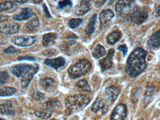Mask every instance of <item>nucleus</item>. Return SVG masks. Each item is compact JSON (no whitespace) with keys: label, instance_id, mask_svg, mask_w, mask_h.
<instances>
[{"label":"nucleus","instance_id":"obj_6","mask_svg":"<svg viewBox=\"0 0 160 120\" xmlns=\"http://www.w3.org/2000/svg\"><path fill=\"white\" fill-rule=\"evenodd\" d=\"M135 6L134 1H118L116 5V12L120 15L128 16L132 12Z\"/></svg>","mask_w":160,"mask_h":120},{"label":"nucleus","instance_id":"obj_18","mask_svg":"<svg viewBox=\"0 0 160 120\" xmlns=\"http://www.w3.org/2000/svg\"><path fill=\"white\" fill-rule=\"evenodd\" d=\"M114 17V14L111 9L103 10L101 12L99 16V20L102 25L106 24Z\"/></svg>","mask_w":160,"mask_h":120},{"label":"nucleus","instance_id":"obj_12","mask_svg":"<svg viewBox=\"0 0 160 120\" xmlns=\"http://www.w3.org/2000/svg\"><path fill=\"white\" fill-rule=\"evenodd\" d=\"M91 8L89 2L87 1H82L76 6L74 13L77 16H82L86 14Z\"/></svg>","mask_w":160,"mask_h":120},{"label":"nucleus","instance_id":"obj_28","mask_svg":"<svg viewBox=\"0 0 160 120\" xmlns=\"http://www.w3.org/2000/svg\"><path fill=\"white\" fill-rule=\"evenodd\" d=\"M106 54V50L104 47L101 45L97 46L92 52V55L96 59H99Z\"/></svg>","mask_w":160,"mask_h":120},{"label":"nucleus","instance_id":"obj_27","mask_svg":"<svg viewBox=\"0 0 160 120\" xmlns=\"http://www.w3.org/2000/svg\"><path fill=\"white\" fill-rule=\"evenodd\" d=\"M17 92L15 88L11 87H3L0 88V97H8L14 95Z\"/></svg>","mask_w":160,"mask_h":120},{"label":"nucleus","instance_id":"obj_8","mask_svg":"<svg viewBox=\"0 0 160 120\" xmlns=\"http://www.w3.org/2000/svg\"><path fill=\"white\" fill-rule=\"evenodd\" d=\"M127 116V108L125 105H118L113 111L111 120H125Z\"/></svg>","mask_w":160,"mask_h":120},{"label":"nucleus","instance_id":"obj_14","mask_svg":"<svg viewBox=\"0 0 160 120\" xmlns=\"http://www.w3.org/2000/svg\"><path fill=\"white\" fill-rule=\"evenodd\" d=\"M20 30L18 23L8 24L0 27V33L6 35H12L18 33Z\"/></svg>","mask_w":160,"mask_h":120},{"label":"nucleus","instance_id":"obj_35","mask_svg":"<svg viewBox=\"0 0 160 120\" xmlns=\"http://www.w3.org/2000/svg\"><path fill=\"white\" fill-rule=\"evenodd\" d=\"M69 6L71 7L72 6V3L70 1H67V0H65V1H60L58 3V7L60 9Z\"/></svg>","mask_w":160,"mask_h":120},{"label":"nucleus","instance_id":"obj_32","mask_svg":"<svg viewBox=\"0 0 160 120\" xmlns=\"http://www.w3.org/2000/svg\"><path fill=\"white\" fill-rule=\"evenodd\" d=\"M9 77V76L7 72L6 71L0 72V86L6 84Z\"/></svg>","mask_w":160,"mask_h":120},{"label":"nucleus","instance_id":"obj_29","mask_svg":"<svg viewBox=\"0 0 160 120\" xmlns=\"http://www.w3.org/2000/svg\"><path fill=\"white\" fill-rule=\"evenodd\" d=\"M76 86L84 92H90L91 90L89 85L86 80H81L76 84Z\"/></svg>","mask_w":160,"mask_h":120},{"label":"nucleus","instance_id":"obj_9","mask_svg":"<svg viewBox=\"0 0 160 120\" xmlns=\"http://www.w3.org/2000/svg\"><path fill=\"white\" fill-rule=\"evenodd\" d=\"M108 109V105L101 98H98L91 106V110L96 113L101 112L102 114H105Z\"/></svg>","mask_w":160,"mask_h":120},{"label":"nucleus","instance_id":"obj_22","mask_svg":"<svg viewBox=\"0 0 160 120\" xmlns=\"http://www.w3.org/2000/svg\"><path fill=\"white\" fill-rule=\"evenodd\" d=\"M57 38V35L52 33L46 34L44 35L42 38V44L45 47H48L54 43Z\"/></svg>","mask_w":160,"mask_h":120},{"label":"nucleus","instance_id":"obj_36","mask_svg":"<svg viewBox=\"0 0 160 120\" xmlns=\"http://www.w3.org/2000/svg\"><path fill=\"white\" fill-rule=\"evenodd\" d=\"M36 60V58L33 56H20L18 58V60H27L30 61H34Z\"/></svg>","mask_w":160,"mask_h":120},{"label":"nucleus","instance_id":"obj_44","mask_svg":"<svg viewBox=\"0 0 160 120\" xmlns=\"http://www.w3.org/2000/svg\"><path fill=\"white\" fill-rule=\"evenodd\" d=\"M56 120L52 119V120Z\"/></svg>","mask_w":160,"mask_h":120},{"label":"nucleus","instance_id":"obj_1","mask_svg":"<svg viewBox=\"0 0 160 120\" xmlns=\"http://www.w3.org/2000/svg\"><path fill=\"white\" fill-rule=\"evenodd\" d=\"M148 52L141 48L135 49L128 58L126 71L131 77H135L142 73L147 67L146 58Z\"/></svg>","mask_w":160,"mask_h":120},{"label":"nucleus","instance_id":"obj_23","mask_svg":"<svg viewBox=\"0 0 160 120\" xmlns=\"http://www.w3.org/2000/svg\"><path fill=\"white\" fill-rule=\"evenodd\" d=\"M122 36L119 31H116L109 34L107 38V42L109 45H113L119 41Z\"/></svg>","mask_w":160,"mask_h":120},{"label":"nucleus","instance_id":"obj_17","mask_svg":"<svg viewBox=\"0 0 160 120\" xmlns=\"http://www.w3.org/2000/svg\"><path fill=\"white\" fill-rule=\"evenodd\" d=\"M119 92L120 91L119 89L115 86H111L105 89L106 97L112 102H113L115 101L119 95Z\"/></svg>","mask_w":160,"mask_h":120},{"label":"nucleus","instance_id":"obj_45","mask_svg":"<svg viewBox=\"0 0 160 120\" xmlns=\"http://www.w3.org/2000/svg\"><path fill=\"white\" fill-rule=\"evenodd\" d=\"M142 120V119H141V120Z\"/></svg>","mask_w":160,"mask_h":120},{"label":"nucleus","instance_id":"obj_24","mask_svg":"<svg viewBox=\"0 0 160 120\" xmlns=\"http://www.w3.org/2000/svg\"><path fill=\"white\" fill-rule=\"evenodd\" d=\"M97 15H93L88 21L85 29V33L87 35L90 36L93 34L95 31V24L97 21Z\"/></svg>","mask_w":160,"mask_h":120},{"label":"nucleus","instance_id":"obj_41","mask_svg":"<svg viewBox=\"0 0 160 120\" xmlns=\"http://www.w3.org/2000/svg\"><path fill=\"white\" fill-rule=\"evenodd\" d=\"M155 13L156 15L158 17H160V5L158 6V7L156 8L155 10Z\"/></svg>","mask_w":160,"mask_h":120},{"label":"nucleus","instance_id":"obj_42","mask_svg":"<svg viewBox=\"0 0 160 120\" xmlns=\"http://www.w3.org/2000/svg\"><path fill=\"white\" fill-rule=\"evenodd\" d=\"M27 2V1H14V3H24Z\"/></svg>","mask_w":160,"mask_h":120},{"label":"nucleus","instance_id":"obj_37","mask_svg":"<svg viewBox=\"0 0 160 120\" xmlns=\"http://www.w3.org/2000/svg\"><path fill=\"white\" fill-rule=\"evenodd\" d=\"M118 49L119 50L122 51L124 55H127V53H128V47H127L126 45H120V46L118 47Z\"/></svg>","mask_w":160,"mask_h":120},{"label":"nucleus","instance_id":"obj_38","mask_svg":"<svg viewBox=\"0 0 160 120\" xmlns=\"http://www.w3.org/2000/svg\"><path fill=\"white\" fill-rule=\"evenodd\" d=\"M106 2L105 1H94L95 3V5L97 8H100L102 6L104 3Z\"/></svg>","mask_w":160,"mask_h":120},{"label":"nucleus","instance_id":"obj_10","mask_svg":"<svg viewBox=\"0 0 160 120\" xmlns=\"http://www.w3.org/2000/svg\"><path fill=\"white\" fill-rule=\"evenodd\" d=\"M114 50L111 49L108 52L106 57L100 60L99 63L102 72L109 70L112 67V59L114 55Z\"/></svg>","mask_w":160,"mask_h":120},{"label":"nucleus","instance_id":"obj_30","mask_svg":"<svg viewBox=\"0 0 160 120\" xmlns=\"http://www.w3.org/2000/svg\"><path fill=\"white\" fill-rule=\"evenodd\" d=\"M17 5L15 3L12 1H3L0 3V13L13 8Z\"/></svg>","mask_w":160,"mask_h":120},{"label":"nucleus","instance_id":"obj_13","mask_svg":"<svg viewBox=\"0 0 160 120\" xmlns=\"http://www.w3.org/2000/svg\"><path fill=\"white\" fill-rule=\"evenodd\" d=\"M43 108L51 112L60 110L62 107L61 103L56 99H52L44 103L42 106Z\"/></svg>","mask_w":160,"mask_h":120},{"label":"nucleus","instance_id":"obj_34","mask_svg":"<svg viewBox=\"0 0 160 120\" xmlns=\"http://www.w3.org/2000/svg\"><path fill=\"white\" fill-rule=\"evenodd\" d=\"M32 97L36 101H42L45 99V94L38 91H35L33 93Z\"/></svg>","mask_w":160,"mask_h":120},{"label":"nucleus","instance_id":"obj_43","mask_svg":"<svg viewBox=\"0 0 160 120\" xmlns=\"http://www.w3.org/2000/svg\"><path fill=\"white\" fill-rule=\"evenodd\" d=\"M0 120H7L5 119L0 118Z\"/></svg>","mask_w":160,"mask_h":120},{"label":"nucleus","instance_id":"obj_4","mask_svg":"<svg viewBox=\"0 0 160 120\" xmlns=\"http://www.w3.org/2000/svg\"><path fill=\"white\" fill-rule=\"evenodd\" d=\"M148 17V12L145 8L135 6L132 12L127 16V19L139 25L144 22Z\"/></svg>","mask_w":160,"mask_h":120},{"label":"nucleus","instance_id":"obj_5","mask_svg":"<svg viewBox=\"0 0 160 120\" xmlns=\"http://www.w3.org/2000/svg\"><path fill=\"white\" fill-rule=\"evenodd\" d=\"M38 65L37 64L32 65L25 63L17 64L11 67L10 72L18 78L22 77L30 73Z\"/></svg>","mask_w":160,"mask_h":120},{"label":"nucleus","instance_id":"obj_7","mask_svg":"<svg viewBox=\"0 0 160 120\" xmlns=\"http://www.w3.org/2000/svg\"><path fill=\"white\" fill-rule=\"evenodd\" d=\"M37 37L35 36L18 35L14 37L12 41L13 44L21 47H27L32 46L35 43Z\"/></svg>","mask_w":160,"mask_h":120},{"label":"nucleus","instance_id":"obj_16","mask_svg":"<svg viewBox=\"0 0 160 120\" xmlns=\"http://www.w3.org/2000/svg\"><path fill=\"white\" fill-rule=\"evenodd\" d=\"M39 26V22L38 18H35L25 23L23 27V31L25 33H34L37 31Z\"/></svg>","mask_w":160,"mask_h":120},{"label":"nucleus","instance_id":"obj_33","mask_svg":"<svg viewBox=\"0 0 160 120\" xmlns=\"http://www.w3.org/2000/svg\"><path fill=\"white\" fill-rule=\"evenodd\" d=\"M3 52L6 54H15L20 53L21 52V50L13 46H10L5 49Z\"/></svg>","mask_w":160,"mask_h":120},{"label":"nucleus","instance_id":"obj_31","mask_svg":"<svg viewBox=\"0 0 160 120\" xmlns=\"http://www.w3.org/2000/svg\"><path fill=\"white\" fill-rule=\"evenodd\" d=\"M82 22L83 20L82 19L73 18L69 21L68 24L70 28L75 29L81 25Z\"/></svg>","mask_w":160,"mask_h":120},{"label":"nucleus","instance_id":"obj_2","mask_svg":"<svg viewBox=\"0 0 160 120\" xmlns=\"http://www.w3.org/2000/svg\"><path fill=\"white\" fill-rule=\"evenodd\" d=\"M90 102V98L87 95L78 94L67 97L65 100V104L68 109L78 111L84 108Z\"/></svg>","mask_w":160,"mask_h":120},{"label":"nucleus","instance_id":"obj_20","mask_svg":"<svg viewBox=\"0 0 160 120\" xmlns=\"http://www.w3.org/2000/svg\"><path fill=\"white\" fill-rule=\"evenodd\" d=\"M147 45L150 48L157 49L160 47V29L151 36L147 42Z\"/></svg>","mask_w":160,"mask_h":120},{"label":"nucleus","instance_id":"obj_21","mask_svg":"<svg viewBox=\"0 0 160 120\" xmlns=\"http://www.w3.org/2000/svg\"><path fill=\"white\" fill-rule=\"evenodd\" d=\"M0 114L8 116H13L15 115V110L11 102H8L6 103L0 105Z\"/></svg>","mask_w":160,"mask_h":120},{"label":"nucleus","instance_id":"obj_19","mask_svg":"<svg viewBox=\"0 0 160 120\" xmlns=\"http://www.w3.org/2000/svg\"><path fill=\"white\" fill-rule=\"evenodd\" d=\"M38 70H39V67L38 65L30 73L22 77V79L21 81V86L22 88H26L28 87L30 82L34 76L38 72Z\"/></svg>","mask_w":160,"mask_h":120},{"label":"nucleus","instance_id":"obj_15","mask_svg":"<svg viewBox=\"0 0 160 120\" xmlns=\"http://www.w3.org/2000/svg\"><path fill=\"white\" fill-rule=\"evenodd\" d=\"M44 63L47 66H49L53 69H58L64 66L66 61L64 58L59 57L54 59H46L44 61Z\"/></svg>","mask_w":160,"mask_h":120},{"label":"nucleus","instance_id":"obj_26","mask_svg":"<svg viewBox=\"0 0 160 120\" xmlns=\"http://www.w3.org/2000/svg\"><path fill=\"white\" fill-rule=\"evenodd\" d=\"M34 114L35 116L39 118L47 120L48 119L52 117V113L51 111L43 108L42 109L36 110L35 111Z\"/></svg>","mask_w":160,"mask_h":120},{"label":"nucleus","instance_id":"obj_3","mask_svg":"<svg viewBox=\"0 0 160 120\" xmlns=\"http://www.w3.org/2000/svg\"><path fill=\"white\" fill-rule=\"evenodd\" d=\"M92 68V64L87 59H82L72 65L68 70V73L70 78L76 79L79 78L88 73Z\"/></svg>","mask_w":160,"mask_h":120},{"label":"nucleus","instance_id":"obj_25","mask_svg":"<svg viewBox=\"0 0 160 120\" xmlns=\"http://www.w3.org/2000/svg\"><path fill=\"white\" fill-rule=\"evenodd\" d=\"M39 83L41 86L44 89L46 90H50L54 86L55 81L52 78L47 77L41 79Z\"/></svg>","mask_w":160,"mask_h":120},{"label":"nucleus","instance_id":"obj_40","mask_svg":"<svg viewBox=\"0 0 160 120\" xmlns=\"http://www.w3.org/2000/svg\"><path fill=\"white\" fill-rule=\"evenodd\" d=\"M154 88H149V90L147 91V95H148V96H150V95H152L153 93H154Z\"/></svg>","mask_w":160,"mask_h":120},{"label":"nucleus","instance_id":"obj_39","mask_svg":"<svg viewBox=\"0 0 160 120\" xmlns=\"http://www.w3.org/2000/svg\"><path fill=\"white\" fill-rule=\"evenodd\" d=\"M43 8H44V11H45V13H46L47 16H48V17H49V18L51 17L50 14H49V12L48 11L47 7L46 6L45 4H44V5H43Z\"/></svg>","mask_w":160,"mask_h":120},{"label":"nucleus","instance_id":"obj_11","mask_svg":"<svg viewBox=\"0 0 160 120\" xmlns=\"http://www.w3.org/2000/svg\"><path fill=\"white\" fill-rule=\"evenodd\" d=\"M32 10L30 8H24L22 9L18 14L14 15L13 19L18 21H26L32 18L33 16Z\"/></svg>","mask_w":160,"mask_h":120}]
</instances>
